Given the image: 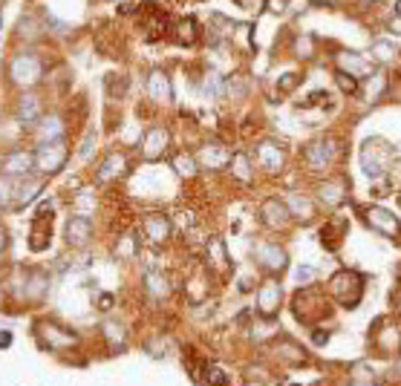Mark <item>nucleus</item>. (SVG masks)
<instances>
[{
	"mask_svg": "<svg viewBox=\"0 0 401 386\" xmlns=\"http://www.w3.org/2000/svg\"><path fill=\"white\" fill-rule=\"evenodd\" d=\"M12 346V334L9 331H0V349H9Z\"/></svg>",
	"mask_w": 401,
	"mask_h": 386,
	"instance_id": "nucleus-41",
	"label": "nucleus"
},
{
	"mask_svg": "<svg viewBox=\"0 0 401 386\" xmlns=\"http://www.w3.org/2000/svg\"><path fill=\"white\" fill-rule=\"evenodd\" d=\"M9 76H12L15 84H35L41 78V61L35 55H17L12 61Z\"/></svg>",
	"mask_w": 401,
	"mask_h": 386,
	"instance_id": "nucleus-11",
	"label": "nucleus"
},
{
	"mask_svg": "<svg viewBox=\"0 0 401 386\" xmlns=\"http://www.w3.org/2000/svg\"><path fill=\"white\" fill-rule=\"evenodd\" d=\"M364 220L379 231V234H384L387 239H395V236H401V222H398V216H393L390 210H384V208H367L364 210Z\"/></svg>",
	"mask_w": 401,
	"mask_h": 386,
	"instance_id": "nucleus-9",
	"label": "nucleus"
},
{
	"mask_svg": "<svg viewBox=\"0 0 401 386\" xmlns=\"http://www.w3.org/2000/svg\"><path fill=\"white\" fill-rule=\"evenodd\" d=\"M50 236H52V228L46 225L43 216H38L35 225H32V243H29V248H32V251H43L46 245H50V243H46Z\"/></svg>",
	"mask_w": 401,
	"mask_h": 386,
	"instance_id": "nucleus-22",
	"label": "nucleus"
},
{
	"mask_svg": "<svg viewBox=\"0 0 401 386\" xmlns=\"http://www.w3.org/2000/svg\"><path fill=\"white\" fill-rule=\"evenodd\" d=\"M228 92H231V95H246V81H243L240 76H234V78L228 81Z\"/></svg>",
	"mask_w": 401,
	"mask_h": 386,
	"instance_id": "nucleus-36",
	"label": "nucleus"
},
{
	"mask_svg": "<svg viewBox=\"0 0 401 386\" xmlns=\"http://www.w3.org/2000/svg\"><path fill=\"white\" fill-rule=\"evenodd\" d=\"M12 199V185L9 182H0V205H6Z\"/></svg>",
	"mask_w": 401,
	"mask_h": 386,
	"instance_id": "nucleus-40",
	"label": "nucleus"
},
{
	"mask_svg": "<svg viewBox=\"0 0 401 386\" xmlns=\"http://www.w3.org/2000/svg\"><path fill=\"white\" fill-rule=\"evenodd\" d=\"M231 173H234V179H240L243 185H248L251 182V164H248V156H243V153H237L231 159Z\"/></svg>",
	"mask_w": 401,
	"mask_h": 386,
	"instance_id": "nucleus-25",
	"label": "nucleus"
},
{
	"mask_svg": "<svg viewBox=\"0 0 401 386\" xmlns=\"http://www.w3.org/2000/svg\"><path fill=\"white\" fill-rule=\"evenodd\" d=\"M125 156L122 153H113V156H107V162L99 167V182H110V179H115V176H122L125 173Z\"/></svg>",
	"mask_w": 401,
	"mask_h": 386,
	"instance_id": "nucleus-18",
	"label": "nucleus"
},
{
	"mask_svg": "<svg viewBox=\"0 0 401 386\" xmlns=\"http://www.w3.org/2000/svg\"><path fill=\"white\" fill-rule=\"evenodd\" d=\"M344 66H349L352 72H349V76H356V78H361V76H370V64L367 61H361V58H346V55H341L338 58V69H344Z\"/></svg>",
	"mask_w": 401,
	"mask_h": 386,
	"instance_id": "nucleus-29",
	"label": "nucleus"
},
{
	"mask_svg": "<svg viewBox=\"0 0 401 386\" xmlns=\"http://www.w3.org/2000/svg\"><path fill=\"white\" fill-rule=\"evenodd\" d=\"M283 303V288L277 280H266L257 288V315H263L266 320H272Z\"/></svg>",
	"mask_w": 401,
	"mask_h": 386,
	"instance_id": "nucleus-6",
	"label": "nucleus"
},
{
	"mask_svg": "<svg viewBox=\"0 0 401 386\" xmlns=\"http://www.w3.org/2000/svg\"><path fill=\"white\" fill-rule=\"evenodd\" d=\"M3 248H6V231H0V254H3Z\"/></svg>",
	"mask_w": 401,
	"mask_h": 386,
	"instance_id": "nucleus-45",
	"label": "nucleus"
},
{
	"mask_svg": "<svg viewBox=\"0 0 401 386\" xmlns=\"http://www.w3.org/2000/svg\"><path fill=\"white\" fill-rule=\"evenodd\" d=\"M17 115H20V122H27V124H35L38 118H41V101L35 99V95H27V99L20 101V110H17Z\"/></svg>",
	"mask_w": 401,
	"mask_h": 386,
	"instance_id": "nucleus-24",
	"label": "nucleus"
},
{
	"mask_svg": "<svg viewBox=\"0 0 401 386\" xmlns=\"http://www.w3.org/2000/svg\"><path fill=\"white\" fill-rule=\"evenodd\" d=\"M260 222L266 225V228H272V231H283L289 222H292V213H289V208H286V202L283 199H266L263 205H260Z\"/></svg>",
	"mask_w": 401,
	"mask_h": 386,
	"instance_id": "nucleus-8",
	"label": "nucleus"
},
{
	"mask_svg": "<svg viewBox=\"0 0 401 386\" xmlns=\"http://www.w3.org/2000/svg\"><path fill=\"white\" fill-rule=\"evenodd\" d=\"M323 99H326V92H312L309 99H306V104H321Z\"/></svg>",
	"mask_w": 401,
	"mask_h": 386,
	"instance_id": "nucleus-42",
	"label": "nucleus"
},
{
	"mask_svg": "<svg viewBox=\"0 0 401 386\" xmlns=\"http://www.w3.org/2000/svg\"><path fill=\"white\" fill-rule=\"evenodd\" d=\"M199 159H202L205 167H211V171H217V167H223L228 162V156H225V150L220 148V144H208V148H202Z\"/></svg>",
	"mask_w": 401,
	"mask_h": 386,
	"instance_id": "nucleus-23",
	"label": "nucleus"
},
{
	"mask_svg": "<svg viewBox=\"0 0 401 386\" xmlns=\"http://www.w3.org/2000/svg\"><path fill=\"white\" fill-rule=\"evenodd\" d=\"M41 187H43V182H27L20 190H17V208H23V205H29V202H35L38 199V193H41Z\"/></svg>",
	"mask_w": 401,
	"mask_h": 386,
	"instance_id": "nucleus-32",
	"label": "nucleus"
},
{
	"mask_svg": "<svg viewBox=\"0 0 401 386\" xmlns=\"http://www.w3.org/2000/svg\"><path fill=\"white\" fill-rule=\"evenodd\" d=\"M168 144H171V133L168 130H164V127H150L145 133V148H141V153H145L148 162H156V159L164 156Z\"/></svg>",
	"mask_w": 401,
	"mask_h": 386,
	"instance_id": "nucleus-14",
	"label": "nucleus"
},
{
	"mask_svg": "<svg viewBox=\"0 0 401 386\" xmlns=\"http://www.w3.org/2000/svg\"><path fill=\"white\" fill-rule=\"evenodd\" d=\"M335 156H338V141L332 136H321L306 148V167L321 176L329 171V164H332Z\"/></svg>",
	"mask_w": 401,
	"mask_h": 386,
	"instance_id": "nucleus-2",
	"label": "nucleus"
},
{
	"mask_svg": "<svg viewBox=\"0 0 401 386\" xmlns=\"http://www.w3.org/2000/svg\"><path fill=\"white\" fill-rule=\"evenodd\" d=\"M148 95H150V101H156V104H168L174 99L171 78L164 76L162 69H153L150 76H148Z\"/></svg>",
	"mask_w": 401,
	"mask_h": 386,
	"instance_id": "nucleus-16",
	"label": "nucleus"
},
{
	"mask_svg": "<svg viewBox=\"0 0 401 386\" xmlns=\"http://www.w3.org/2000/svg\"><path fill=\"white\" fill-rule=\"evenodd\" d=\"M205 380H208L211 386H225V383H228L225 372H223L220 366H214V364H211V366H205Z\"/></svg>",
	"mask_w": 401,
	"mask_h": 386,
	"instance_id": "nucleus-34",
	"label": "nucleus"
},
{
	"mask_svg": "<svg viewBox=\"0 0 401 386\" xmlns=\"http://www.w3.org/2000/svg\"><path fill=\"white\" fill-rule=\"evenodd\" d=\"M66 156H69V150L64 141H43L35 150V167L43 176H52L66 164Z\"/></svg>",
	"mask_w": 401,
	"mask_h": 386,
	"instance_id": "nucleus-4",
	"label": "nucleus"
},
{
	"mask_svg": "<svg viewBox=\"0 0 401 386\" xmlns=\"http://www.w3.org/2000/svg\"><path fill=\"white\" fill-rule=\"evenodd\" d=\"M254 259H257V265H260L263 271L280 274L283 269H286L289 254H286V248H280L277 243H257L254 245Z\"/></svg>",
	"mask_w": 401,
	"mask_h": 386,
	"instance_id": "nucleus-5",
	"label": "nucleus"
},
{
	"mask_svg": "<svg viewBox=\"0 0 401 386\" xmlns=\"http://www.w3.org/2000/svg\"><path fill=\"white\" fill-rule=\"evenodd\" d=\"M205 95H208V99H217V95H223V78L217 76V72H208V76H205Z\"/></svg>",
	"mask_w": 401,
	"mask_h": 386,
	"instance_id": "nucleus-33",
	"label": "nucleus"
},
{
	"mask_svg": "<svg viewBox=\"0 0 401 386\" xmlns=\"http://www.w3.org/2000/svg\"><path fill=\"white\" fill-rule=\"evenodd\" d=\"M38 133H41L43 141H61V136H64V122H61L58 115H46L43 122H41V127H38Z\"/></svg>",
	"mask_w": 401,
	"mask_h": 386,
	"instance_id": "nucleus-20",
	"label": "nucleus"
},
{
	"mask_svg": "<svg viewBox=\"0 0 401 386\" xmlns=\"http://www.w3.org/2000/svg\"><path fill=\"white\" fill-rule=\"evenodd\" d=\"M352 386H379V383H375V380H364V378H358V380L352 383Z\"/></svg>",
	"mask_w": 401,
	"mask_h": 386,
	"instance_id": "nucleus-44",
	"label": "nucleus"
},
{
	"mask_svg": "<svg viewBox=\"0 0 401 386\" xmlns=\"http://www.w3.org/2000/svg\"><path fill=\"white\" fill-rule=\"evenodd\" d=\"M286 208H289V213L295 216V220H312V213H315V208H312V202H309V196H303V193H297V190H292V193H286Z\"/></svg>",
	"mask_w": 401,
	"mask_h": 386,
	"instance_id": "nucleus-17",
	"label": "nucleus"
},
{
	"mask_svg": "<svg viewBox=\"0 0 401 386\" xmlns=\"http://www.w3.org/2000/svg\"><path fill=\"white\" fill-rule=\"evenodd\" d=\"M300 84V76H283V81H280V90H295Z\"/></svg>",
	"mask_w": 401,
	"mask_h": 386,
	"instance_id": "nucleus-39",
	"label": "nucleus"
},
{
	"mask_svg": "<svg viewBox=\"0 0 401 386\" xmlns=\"http://www.w3.org/2000/svg\"><path fill=\"white\" fill-rule=\"evenodd\" d=\"M364 280L356 274V271H349V269H344V271H338L335 277H332V297H335V303H341V306H346V308H352V303H358L361 297V292H364V285H361Z\"/></svg>",
	"mask_w": 401,
	"mask_h": 386,
	"instance_id": "nucleus-3",
	"label": "nucleus"
},
{
	"mask_svg": "<svg viewBox=\"0 0 401 386\" xmlns=\"http://www.w3.org/2000/svg\"><path fill=\"white\" fill-rule=\"evenodd\" d=\"M99 306H104L101 311H107V308L113 306V297H110V294H101V297H99Z\"/></svg>",
	"mask_w": 401,
	"mask_h": 386,
	"instance_id": "nucleus-43",
	"label": "nucleus"
},
{
	"mask_svg": "<svg viewBox=\"0 0 401 386\" xmlns=\"http://www.w3.org/2000/svg\"><path fill=\"white\" fill-rule=\"evenodd\" d=\"M375 55H379L381 61H390V58L395 55V46L387 43V41H379V43H375Z\"/></svg>",
	"mask_w": 401,
	"mask_h": 386,
	"instance_id": "nucleus-35",
	"label": "nucleus"
},
{
	"mask_svg": "<svg viewBox=\"0 0 401 386\" xmlns=\"http://www.w3.org/2000/svg\"><path fill=\"white\" fill-rule=\"evenodd\" d=\"M197 32H199L197 23H194L191 17H185V20L176 23V35H174V38H176L179 43H194V41H197Z\"/></svg>",
	"mask_w": 401,
	"mask_h": 386,
	"instance_id": "nucleus-26",
	"label": "nucleus"
},
{
	"mask_svg": "<svg viewBox=\"0 0 401 386\" xmlns=\"http://www.w3.org/2000/svg\"><path fill=\"white\" fill-rule=\"evenodd\" d=\"M289 386H300V383H289Z\"/></svg>",
	"mask_w": 401,
	"mask_h": 386,
	"instance_id": "nucleus-47",
	"label": "nucleus"
},
{
	"mask_svg": "<svg viewBox=\"0 0 401 386\" xmlns=\"http://www.w3.org/2000/svg\"><path fill=\"white\" fill-rule=\"evenodd\" d=\"M335 84L341 87V92H344V95H356V92L361 90L358 78H356V76H349V72H344V69H335Z\"/></svg>",
	"mask_w": 401,
	"mask_h": 386,
	"instance_id": "nucleus-30",
	"label": "nucleus"
},
{
	"mask_svg": "<svg viewBox=\"0 0 401 386\" xmlns=\"http://www.w3.org/2000/svg\"><path fill=\"white\" fill-rule=\"evenodd\" d=\"M174 167L179 176H194L197 173V159L191 153H176L174 156Z\"/></svg>",
	"mask_w": 401,
	"mask_h": 386,
	"instance_id": "nucleus-31",
	"label": "nucleus"
},
{
	"mask_svg": "<svg viewBox=\"0 0 401 386\" xmlns=\"http://www.w3.org/2000/svg\"><path fill=\"white\" fill-rule=\"evenodd\" d=\"M38 337H41V343L46 349H69V346H76L78 343V337L69 331V329H61L58 323H38Z\"/></svg>",
	"mask_w": 401,
	"mask_h": 386,
	"instance_id": "nucleus-7",
	"label": "nucleus"
},
{
	"mask_svg": "<svg viewBox=\"0 0 401 386\" xmlns=\"http://www.w3.org/2000/svg\"><path fill=\"white\" fill-rule=\"evenodd\" d=\"M312 343H315V346H326V343H329V331H326V329H315Z\"/></svg>",
	"mask_w": 401,
	"mask_h": 386,
	"instance_id": "nucleus-38",
	"label": "nucleus"
},
{
	"mask_svg": "<svg viewBox=\"0 0 401 386\" xmlns=\"http://www.w3.org/2000/svg\"><path fill=\"white\" fill-rule=\"evenodd\" d=\"M257 162H260V167L266 173H280L283 167H286V150L280 148V144L274 141H263V144H257Z\"/></svg>",
	"mask_w": 401,
	"mask_h": 386,
	"instance_id": "nucleus-10",
	"label": "nucleus"
},
{
	"mask_svg": "<svg viewBox=\"0 0 401 386\" xmlns=\"http://www.w3.org/2000/svg\"><path fill=\"white\" fill-rule=\"evenodd\" d=\"M90 239H92V220L87 213L73 216V220L66 222V243L73 248H84Z\"/></svg>",
	"mask_w": 401,
	"mask_h": 386,
	"instance_id": "nucleus-13",
	"label": "nucleus"
},
{
	"mask_svg": "<svg viewBox=\"0 0 401 386\" xmlns=\"http://www.w3.org/2000/svg\"><path fill=\"white\" fill-rule=\"evenodd\" d=\"M145 288H148L150 297H168V292H171L168 277L159 274V271H148L145 274Z\"/></svg>",
	"mask_w": 401,
	"mask_h": 386,
	"instance_id": "nucleus-21",
	"label": "nucleus"
},
{
	"mask_svg": "<svg viewBox=\"0 0 401 386\" xmlns=\"http://www.w3.org/2000/svg\"><path fill=\"white\" fill-rule=\"evenodd\" d=\"M171 220L168 216H162V213H148L145 216V236L150 239L153 245H162V243H168L171 239Z\"/></svg>",
	"mask_w": 401,
	"mask_h": 386,
	"instance_id": "nucleus-15",
	"label": "nucleus"
},
{
	"mask_svg": "<svg viewBox=\"0 0 401 386\" xmlns=\"http://www.w3.org/2000/svg\"><path fill=\"white\" fill-rule=\"evenodd\" d=\"M104 337L110 341L113 349H122V346L127 343V331H125V326H119V323H104Z\"/></svg>",
	"mask_w": 401,
	"mask_h": 386,
	"instance_id": "nucleus-28",
	"label": "nucleus"
},
{
	"mask_svg": "<svg viewBox=\"0 0 401 386\" xmlns=\"http://www.w3.org/2000/svg\"><path fill=\"white\" fill-rule=\"evenodd\" d=\"M208 257H211V262H214V269H220V271L228 269V254H225V245L220 243V239H211Z\"/></svg>",
	"mask_w": 401,
	"mask_h": 386,
	"instance_id": "nucleus-27",
	"label": "nucleus"
},
{
	"mask_svg": "<svg viewBox=\"0 0 401 386\" xmlns=\"http://www.w3.org/2000/svg\"><path fill=\"white\" fill-rule=\"evenodd\" d=\"M32 167H35V153L15 150V153L3 156V162H0V173L3 176H29Z\"/></svg>",
	"mask_w": 401,
	"mask_h": 386,
	"instance_id": "nucleus-12",
	"label": "nucleus"
},
{
	"mask_svg": "<svg viewBox=\"0 0 401 386\" xmlns=\"http://www.w3.org/2000/svg\"><path fill=\"white\" fill-rule=\"evenodd\" d=\"M315 274H318V271L312 269V265H300V269H297V283L303 285L306 280H315Z\"/></svg>",
	"mask_w": 401,
	"mask_h": 386,
	"instance_id": "nucleus-37",
	"label": "nucleus"
},
{
	"mask_svg": "<svg viewBox=\"0 0 401 386\" xmlns=\"http://www.w3.org/2000/svg\"><path fill=\"white\" fill-rule=\"evenodd\" d=\"M393 162V148L379 138H370L364 141V148H361V167H364V173L367 176H384L387 173V167Z\"/></svg>",
	"mask_w": 401,
	"mask_h": 386,
	"instance_id": "nucleus-1",
	"label": "nucleus"
},
{
	"mask_svg": "<svg viewBox=\"0 0 401 386\" xmlns=\"http://www.w3.org/2000/svg\"><path fill=\"white\" fill-rule=\"evenodd\" d=\"M318 199L321 202H326V205H332V208H338L346 196H344V185L341 182H323L321 187H318Z\"/></svg>",
	"mask_w": 401,
	"mask_h": 386,
	"instance_id": "nucleus-19",
	"label": "nucleus"
},
{
	"mask_svg": "<svg viewBox=\"0 0 401 386\" xmlns=\"http://www.w3.org/2000/svg\"><path fill=\"white\" fill-rule=\"evenodd\" d=\"M395 15L401 17V0H395Z\"/></svg>",
	"mask_w": 401,
	"mask_h": 386,
	"instance_id": "nucleus-46",
	"label": "nucleus"
}]
</instances>
